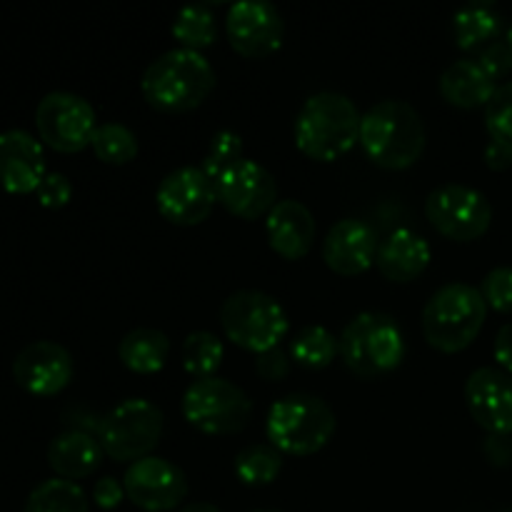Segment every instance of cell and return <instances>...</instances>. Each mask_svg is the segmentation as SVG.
Segmentation results:
<instances>
[{"instance_id": "7402d4cb", "label": "cell", "mask_w": 512, "mask_h": 512, "mask_svg": "<svg viewBox=\"0 0 512 512\" xmlns=\"http://www.w3.org/2000/svg\"><path fill=\"white\" fill-rule=\"evenodd\" d=\"M103 445L85 430H65L48 445V465L63 480H83L103 463Z\"/></svg>"}, {"instance_id": "8fae6325", "label": "cell", "mask_w": 512, "mask_h": 512, "mask_svg": "<svg viewBox=\"0 0 512 512\" xmlns=\"http://www.w3.org/2000/svg\"><path fill=\"white\" fill-rule=\"evenodd\" d=\"M35 128L48 148L70 155L88 148L98 120L93 105L83 95L55 90L45 95L35 108Z\"/></svg>"}, {"instance_id": "e575fe53", "label": "cell", "mask_w": 512, "mask_h": 512, "mask_svg": "<svg viewBox=\"0 0 512 512\" xmlns=\"http://www.w3.org/2000/svg\"><path fill=\"white\" fill-rule=\"evenodd\" d=\"M475 60H478V63L483 65L485 73L498 83L500 78H505L512 70V50L508 40H493V43L478 50Z\"/></svg>"}, {"instance_id": "ac0fdd59", "label": "cell", "mask_w": 512, "mask_h": 512, "mask_svg": "<svg viewBox=\"0 0 512 512\" xmlns=\"http://www.w3.org/2000/svg\"><path fill=\"white\" fill-rule=\"evenodd\" d=\"M45 175L43 143L35 135L18 128L0 133V188L5 193H35Z\"/></svg>"}, {"instance_id": "52a82bcc", "label": "cell", "mask_w": 512, "mask_h": 512, "mask_svg": "<svg viewBox=\"0 0 512 512\" xmlns=\"http://www.w3.org/2000/svg\"><path fill=\"white\" fill-rule=\"evenodd\" d=\"M220 325L230 343L260 355L280 348L290 330L283 305L260 290H238L220 305Z\"/></svg>"}, {"instance_id": "1f68e13d", "label": "cell", "mask_w": 512, "mask_h": 512, "mask_svg": "<svg viewBox=\"0 0 512 512\" xmlns=\"http://www.w3.org/2000/svg\"><path fill=\"white\" fill-rule=\"evenodd\" d=\"M238 160H243V138L238 133H233V130H220L210 140V148L205 153L203 163H200V170L213 183H218L220 175L228 168H233Z\"/></svg>"}, {"instance_id": "5b68a950", "label": "cell", "mask_w": 512, "mask_h": 512, "mask_svg": "<svg viewBox=\"0 0 512 512\" xmlns=\"http://www.w3.org/2000/svg\"><path fill=\"white\" fill-rule=\"evenodd\" d=\"M488 318L480 288L468 283H448L433 293L423 310V335L440 353H460L470 348Z\"/></svg>"}, {"instance_id": "d4e9b609", "label": "cell", "mask_w": 512, "mask_h": 512, "mask_svg": "<svg viewBox=\"0 0 512 512\" xmlns=\"http://www.w3.org/2000/svg\"><path fill=\"white\" fill-rule=\"evenodd\" d=\"M503 30V15L493 5H468L460 8L453 18L455 43L463 50H480L498 40Z\"/></svg>"}, {"instance_id": "d6a6232c", "label": "cell", "mask_w": 512, "mask_h": 512, "mask_svg": "<svg viewBox=\"0 0 512 512\" xmlns=\"http://www.w3.org/2000/svg\"><path fill=\"white\" fill-rule=\"evenodd\" d=\"M485 128L493 140L512 145V80L498 85L493 100L485 105Z\"/></svg>"}, {"instance_id": "f546056e", "label": "cell", "mask_w": 512, "mask_h": 512, "mask_svg": "<svg viewBox=\"0 0 512 512\" xmlns=\"http://www.w3.org/2000/svg\"><path fill=\"white\" fill-rule=\"evenodd\" d=\"M280 470H283V453H278L273 445H250L235 455V475L240 483L253 488L275 483Z\"/></svg>"}, {"instance_id": "ab89813d", "label": "cell", "mask_w": 512, "mask_h": 512, "mask_svg": "<svg viewBox=\"0 0 512 512\" xmlns=\"http://www.w3.org/2000/svg\"><path fill=\"white\" fill-rule=\"evenodd\" d=\"M485 163L490 170H508L512 165V145L490 138V143L485 145Z\"/></svg>"}, {"instance_id": "30bf717a", "label": "cell", "mask_w": 512, "mask_h": 512, "mask_svg": "<svg viewBox=\"0 0 512 512\" xmlns=\"http://www.w3.org/2000/svg\"><path fill=\"white\" fill-rule=\"evenodd\" d=\"M425 218L443 238L455 243H473L488 233L493 223V205L480 190L448 183L428 195Z\"/></svg>"}, {"instance_id": "ffe728a7", "label": "cell", "mask_w": 512, "mask_h": 512, "mask_svg": "<svg viewBox=\"0 0 512 512\" xmlns=\"http://www.w3.org/2000/svg\"><path fill=\"white\" fill-rule=\"evenodd\" d=\"M268 245L283 260H303L315 245V218L300 200H278L265 218Z\"/></svg>"}, {"instance_id": "44dd1931", "label": "cell", "mask_w": 512, "mask_h": 512, "mask_svg": "<svg viewBox=\"0 0 512 512\" xmlns=\"http://www.w3.org/2000/svg\"><path fill=\"white\" fill-rule=\"evenodd\" d=\"M430 258L433 250L423 235L410 228H398L380 240L375 265L390 283H413L428 270Z\"/></svg>"}, {"instance_id": "7c38bea8", "label": "cell", "mask_w": 512, "mask_h": 512, "mask_svg": "<svg viewBox=\"0 0 512 512\" xmlns=\"http://www.w3.org/2000/svg\"><path fill=\"white\" fill-rule=\"evenodd\" d=\"M215 203H218L215 183L198 165H183L168 173L160 180L158 193H155L158 213L180 228H193L208 220Z\"/></svg>"}, {"instance_id": "4fadbf2b", "label": "cell", "mask_w": 512, "mask_h": 512, "mask_svg": "<svg viewBox=\"0 0 512 512\" xmlns=\"http://www.w3.org/2000/svg\"><path fill=\"white\" fill-rule=\"evenodd\" d=\"M225 35L238 55L263 60L283 45V15L268 0H238L225 18Z\"/></svg>"}, {"instance_id": "ee69618b", "label": "cell", "mask_w": 512, "mask_h": 512, "mask_svg": "<svg viewBox=\"0 0 512 512\" xmlns=\"http://www.w3.org/2000/svg\"><path fill=\"white\" fill-rule=\"evenodd\" d=\"M253 512H280V510H253Z\"/></svg>"}, {"instance_id": "f1b7e54d", "label": "cell", "mask_w": 512, "mask_h": 512, "mask_svg": "<svg viewBox=\"0 0 512 512\" xmlns=\"http://www.w3.org/2000/svg\"><path fill=\"white\" fill-rule=\"evenodd\" d=\"M173 38L178 40L180 48L198 50V53L213 45L218 38L213 10L208 5H188V8L178 10L173 20Z\"/></svg>"}, {"instance_id": "8d00e7d4", "label": "cell", "mask_w": 512, "mask_h": 512, "mask_svg": "<svg viewBox=\"0 0 512 512\" xmlns=\"http://www.w3.org/2000/svg\"><path fill=\"white\" fill-rule=\"evenodd\" d=\"M255 370L263 380L268 383H278V380H285L290 373V360L288 353L280 348L268 350V353H260L258 360H255Z\"/></svg>"}, {"instance_id": "4dcf8cb0", "label": "cell", "mask_w": 512, "mask_h": 512, "mask_svg": "<svg viewBox=\"0 0 512 512\" xmlns=\"http://www.w3.org/2000/svg\"><path fill=\"white\" fill-rule=\"evenodd\" d=\"M90 148L108 165H128L138 158V135L123 123H103L95 128Z\"/></svg>"}, {"instance_id": "277c9868", "label": "cell", "mask_w": 512, "mask_h": 512, "mask_svg": "<svg viewBox=\"0 0 512 512\" xmlns=\"http://www.w3.org/2000/svg\"><path fill=\"white\" fill-rule=\"evenodd\" d=\"M333 408L318 395L290 393L270 405L265 418V435L283 455L308 458L323 450L335 435Z\"/></svg>"}, {"instance_id": "d590c367", "label": "cell", "mask_w": 512, "mask_h": 512, "mask_svg": "<svg viewBox=\"0 0 512 512\" xmlns=\"http://www.w3.org/2000/svg\"><path fill=\"white\" fill-rule=\"evenodd\" d=\"M35 195H38V203L43 208L58 210L70 203V198H73V185H70V180L63 173H48L43 178V183H40V188L35 190Z\"/></svg>"}, {"instance_id": "f35d334b", "label": "cell", "mask_w": 512, "mask_h": 512, "mask_svg": "<svg viewBox=\"0 0 512 512\" xmlns=\"http://www.w3.org/2000/svg\"><path fill=\"white\" fill-rule=\"evenodd\" d=\"M485 458L498 468H508L512 463V438L510 435H488L483 445Z\"/></svg>"}, {"instance_id": "8992f818", "label": "cell", "mask_w": 512, "mask_h": 512, "mask_svg": "<svg viewBox=\"0 0 512 512\" xmlns=\"http://www.w3.org/2000/svg\"><path fill=\"white\" fill-rule=\"evenodd\" d=\"M340 358L358 378H378L405 358V338L390 315L365 310L340 333Z\"/></svg>"}, {"instance_id": "5bb4252c", "label": "cell", "mask_w": 512, "mask_h": 512, "mask_svg": "<svg viewBox=\"0 0 512 512\" xmlns=\"http://www.w3.org/2000/svg\"><path fill=\"white\" fill-rule=\"evenodd\" d=\"M215 193L218 203L240 220H258L263 215L268 218L270 210L278 205V183L273 173L248 158L238 160L220 175Z\"/></svg>"}, {"instance_id": "83f0119b", "label": "cell", "mask_w": 512, "mask_h": 512, "mask_svg": "<svg viewBox=\"0 0 512 512\" xmlns=\"http://www.w3.org/2000/svg\"><path fill=\"white\" fill-rule=\"evenodd\" d=\"M223 340L210 330H195L183 340L180 348V360L183 368L193 375L195 380L213 378L223 363Z\"/></svg>"}, {"instance_id": "7bdbcfd3", "label": "cell", "mask_w": 512, "mask_h": 512, "mask_svg": "<svg viewBox=\"0 0 512 512\" xmlns=\"http://www.w3.org/2000/svg\"><path fill=\"white\" fill-rule=\"evenodd\" d=\"M508 45H510V50H512V23H510V28H508Z\"/></svg>"}, {"instance_id": "603a6c76", "label": "cell", "mask_w": 512, "mask_h": 512, "mask_svg": "<svg viewBox=\"0 0 512 512\" xmlns=\"http://www.w3.org/2000/svg\"><path fill=\"white\" fill-rule=\"evenodd\" d=\"M495 90H498V83L485 73L483 65L475 58L455 60L440 75V95L445 98V103L455 105V108H485L493 100Z\"/></svg>"}, {"instance_id": "9c48e42d", "label": "cell", "mask_w": 512, "mask_h": 512, "mask_svg": "<svg viewBox=\"0 0 512 512\" xmlns=\"http://www.w3.org/2000/svg\"><path fill=\"white\" fill-rule=\"evenodd\" d=\"M183 418L205 435H235L248 428L253 418V403L248 393L230 380L200 378L183 393Z\"/></svg>"}, {"instance_id": "d6986e66", "label": "cell", "mask_w": 512, "mask_h": 512, "mask_svg": "<svg viewBox=\"0 0 512 512\" xmlns=\"http://www.w3.org/2000/svg\"><path fill=\"white\" fill-rule=\"evenodd\" d=\"M378 248L380 238L373 225L358 218H343L325 235L323 260L333 273L350 278L375 265Z\"/></svg>"}, {"instance_id": "836d02e7", "label": "cell", "mask_w": 512, "mask_h": 512, "mask_svg": "<svg viewBox=\"0 0 512 512\" xmlns=\"http://www.w3.org/2000/svg\"><path fill=\"white\" fill-rule=\"evenodd\" d=\"M480 295L490 310L512 315V265L490 270L480 283Z\"/></svg>"}, {"instance_id": "484cf974", "label": "cell", "mask_w": 512, "mask_h": 512, "mask_svg": "<svg viewBox=\"0 0 512 512\" xmlns=\"http://www.w3.org/2000/svg\"><path fill=\"white\" fill-rule=\"evenodd\" d=\"M290 355L303 368L323 370L340 355V340L323 325H308L290 340Z\"/></svg>"}, {"instance_id": "74e56055", "label": "cell", "mask_w": 512, "mask_h": 512, "mask_svg": "<svg viewBox=\"0 0 512 512\" xmlns=\"http://www.w3.org/2000/svg\"><path fill=\"white\" fill-rule=\"evenodd\" d=\"M123 498H125L123 483H118V480L110 478V475H105V478H100L98 483H95L93 500L100 510L118 508V505L123 503Z\"/></svg>"}, {"instance_id": "b9f144b4", "label": "cell", "mask_w": 512, "mask_h": 512, "mask_svg": "<svg viewBox=\"0 0 512 512\" xmlns=\"http://www.w3.org/2000/svg\"><path fill=\"white\" fill-rule=\"evenodd\" d=\"M180 512H223V510H218L215 505H210V503H190V505H185Z\"/></svg>"}, {"instance_id": "cb8c5ba5", "label": "cell", "mask_w": 512, "mask_h": 512, "mask_svg": "<svg viewBox=\"0 0 512 512\" xmlns=\"http://www.w3.org/2000/svg\"><path fill=\"white\" fill-rule=\"evenodd\" d=\"M170 355L168 335L155 328H135L118 345L120 363L138 375H153L165 368Z\"/></svg>"}, {"instance_id": "6da1fadb", "label": "cell", "mask_w": 512, "mask_h": 512, "mask_svg": "<svg viewBox=\"0 0 512 512\" xmlns=\"http://www.w3.org/2000/svg\"><path fill=\"white\" fill-rule=\"evenodd\" d=\"M215 88V70L198 50L173 48L145 68L140 90L150 108L160 113H190L208 100Z\"/></svg>"}, {"instance_id": "60d3db41", "label": "cell", "mask_w": 512, "mask_h": 512, "mask_svg": "<svg viewBox=\"0 0 512 512\" xmlns=\"http://www.w3.org/2000/svg\"><path fill=\"white\" fill-rule=\"evenodd\" d=\"M495 360L505 373L512 375V320L500 328L498 338H495Z\"/></svg>"}, {"instance_id": "f6af8a7d", "label": "cell", "mask_w": 512, "mask_h": 512, "mask_svg": "<svg viewBox=\"0 0 512 512\" xmlns=\"http://www.w3.org/2000/svg\"><path fill=\"white\" fill-rule=\"evenodd\" d=\"M505 512H512V510H505Z\"/></svg>"}, {"instance_id": "9a60e30c", "label": "cell", "mask_w": 512, "mask_h": 512, "mask_svg": "<svg viewBox=\"0 0 512 512\" xmlns=\"http://www.w3.org/2000/svg\"><path fill=\"white\" fill-rule=\"evenodd\" d=\"M125 498L148 512L178 508L188 495V478L170 460L150 455L130 465L123 475Z\"/></svg>"}, {"instance_id": "4316f807", "label": "cell", "mask_w": 512, "mask_h": 512, "mask_svg": "<svg viewBox=\"0 0 512 512\" xmlns=\"http://www.w3.org/2000/svg\"><path fill=\"white\" fill-rule=\"evenodd\" d=\"M88 498L83 488L70 480L53 478L40 483L33 493L28 495L23 512H88Z\"/></svg>"}, {"instance_id": "3957f363", "label": "cell", "mask_w": 512, "mask_h": 512, "mask_svg": "<svg viewBox=\"0 0 512 512\" xmlns=\"http://www.w3.org/2000/svg\"><path fill=\"white\" fill-rule=\"evenodd\" d=\"M358 143L378 168L405 170L425 150L423 118L405 100H380L363 113Z\"/></svg>"}, {"instance_id": "2e32d148", "label": "cell", "mask_w": 512, "mask_h": 512, "mask_svg": "<svg viewBox=\"0 0 512 512\" xmlns=\"http://www.w3.org/2000/svg\"><path fill=\"white\" fill-rule=\"evenodd\" d=\"M13 378L25 393L53 398L73 380V355L53 340H35L13 360Z\"/></svg>"}, {"instance_id": "ba28073f", "label": "cell", "mask_w": 512, "mask_h": 512, "mask_svg": "<svg viewBox=\"0 0 512 512\" xmlns=\"http://www.w3.org/2000/svg\"><path fill=\"white\" fill-rule=\"evenodd\" d=\"M163 435V413L143 398H130L115 405L98 423L103 453L115 463H138L150 458Z\"/></svg>"}, {"instance_id": "e0dca14e", "label": "cell", "mask_w": 512, "mask_h": 512, "mask_svg": "<svg viewBox=\"0 0 512 512\" xmlns=\"http://www.w3.org/2000/svg\"><path fill=\"white\" fill-rule=\"evenodd\" d=\"M468 413L488 435H512V375L503 368H478L465 383Z\"/></svg>"}, {"instance_id": "7a4b0ae2", "label": "cell", "mask_w": 512, "mask_h": 512, "mask_svg": "<svg viewBox=\"0 0 512 512\" xmlns=\"http://www.w3.org/2000/svg\"><path fill=\"white\" fill-rule=\"evenodd\" d=\"M360 120L363 115L348 95L320 90L305 100L295 118V145L318 163L338 160L360 140Z\"/></svg>"}]
</instances>
